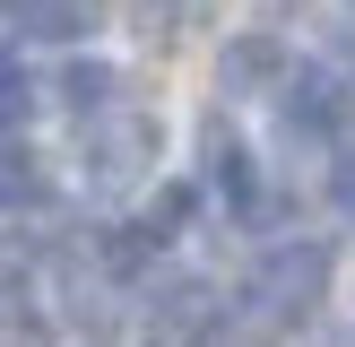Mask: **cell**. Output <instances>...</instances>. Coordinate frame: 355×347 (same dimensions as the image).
<instances>
[{"label":"cell","instance_id":"9","mask_svg":"<svg viewBox=\"0 0 355 347\" xmlns=\"http://www.w3.org/2000/svg\"><path fill=\"white\" fill-rule=\"evenodd\" d=\"M217 183H225V200H252V156H234V148H225V139H217Z\"/></svg>","mask_w":355,"mask_h":347},{"label":"cell","instance_id":"3","mask_svg":"<svg viewBox=\"0 0 355 347\" xmlns=\"http://www.w3.org/2000/svg\"><path fill=\"white\" fill-rule=\"evenodd\" d=\"M286 130H321V139H338V130H347V87L329 78V69L286 78Z\"/></svg>","mask_w":355,"mask_h":347},{"label":"cell","instance_id":"4","mask_svg":"<svg viewBox=\"0 0 355 347\" xmlns=\"http://www.w3.org/2000/svg\"><path fill=\"white\" fill-rule=\"evenodd\" d=\"M208 330V287H173L156 295V347H191Z\"/></svg>","mask_w":355,"mask_h":347},{"label":"cell","instance_id":"5","mask_svg":"<svg viewBox=\"0 0 355 347\" xmlns=\"http://www.w3.org/2000/svg\"><path fill=\"white\" fill-rule=\"evenodd\" d=\"M286 78V52L269 44V35H252V44H225V87H269Z\"/></svg>","mask_w":355,"mask_h":347},{"label":"cell","instance_id":"8","mask_svg":"<svg viewBox=\"0 0 355 347\" xmlns=\"http://www.w3.org/2000/svg\"><path fill=\"white\" fill-rule=\"evenodd\" d=\"M26 113H35V78L26 69H0V130H17Z\"/></svg>","mask_w":355,"mask_h":347},{"label":"cell","instance_id":"11","mask_svg":"<svg viewBox=\"0 0 355 347\" xmlns=\"http://www.w3.org/2000/svg\"><path fill=\"white\" fill-rule=\"evenodd\" d=\"M338 208L355 217V156H338Z\"/></svg>","mask_w":355,"mask_h":347},{"label":"cell","instance_id":"6","mask_svg":"<svg viewBox=\"0 0 355 347\" xmlns=\"http://www.w3.org/2000/svg\"><path fill=\"white\" fill-rule=\"evenodd\" d=\"M35 191H44V174H35L26 148H0V208H26Z\"/></svg>","mask_w":355,"mask_h":347},{"label":"cell","instance_id":"12","mask_svg":"<svg viewBox=\"0 0 355 347\" xmlns=\"http://www.w3.org/2000/svg\"><path fill=\"white\" fill-rule=\"evenodd\" d=\"M9 304H17V287H9V278H0V312H9Z\"/></svg>","mask_w":355,"mask_h":347},{"label":"cell","instance_id":"2","mask_svg":"<svg viewBox=\"0 0 355 347\" xmlns=\"http://www.w3.org/2000/svg\"><path fill=\"white\" fill-rule=\"evenodd\" d=\"M148 156H156V121H139V113H113L104 130H87V174L96 183H130Z\"/></svg>","mask_w":355,"mask_h":347},{"label":"cell","instance_id":"7","mask_svg":"<svg viewBox=\"0 0 355 347\" xmlns=\"http://www.w3.org/2000/svg\"><path fill=\"white\" fill-rule=\"evenodd\" d=\"M61 96L78 104V113H96V104H113V69H104V61H69V78H61Z\"/></svg>","mask_w":355,"mask_h":347},{"label":"cell","instance_id":"10","mask_svg":"<svg viewBox=\"0 0 355 347\" xmlns=\"http://www.w3.org/2000/svg\"><path fill=\"white\" fill-rule=\"evenodd\" d=\"M182 217H191V191H182V183H173V191H156V208H148V235H156V243H165V235H173V226H182Z\"/></svg>","mask_w":355,"mask_h":347},{"label":"cell","instance_id":"1","mask_svg":"<svg viewBox=\"0 0 355 347\" xmlns=\"http://www.w3.org/2000/svg\"><path fill=\"white\" fill-rule=\"evenodd\" d=\"M321 287H329V252H321V243H277V252L252 269V312L295 321V312L321 304Z\"/></svg>","mask_w":355,"mask_h":347}]
</instances>
